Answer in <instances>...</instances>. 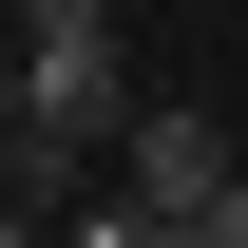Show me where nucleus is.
I'll list each match as a JSON object with an SVG mask.
<instances>
[{"label": "nucleus", "mask_w": 248, "mask_h": 248, "mask_svg": "<svg viewBox=\"0 0 248 248\" xmlns=\"http://www.w3.org/2000/svg\"><path fill=\"white\" fill-rule=\"evenodd\" d=\"M19 134H38V153H115V134H134V77H115V38H19Z\"/></svg>", "instance_id": "obj_1"}, {"label": "nucleus", "mask_w": 248, "mask_h": 248, "mask_svg": "<svg viewBox=\"0 0 248 248\" xmlns=\"http://www.w3.org/2000/svg\"><path fill=\"white\" fill-rule=\"evenodd\" d=\"M115 172L153 191V210H191L210 172H248V134H229V115H134V134H115Z\"/></svg>", "instance_id": "obj_2"}, {"label": "nucleus", "mask_w": 248, "mask_h": 248, "mask_svg": "<svg viewBox=\"0 0 248 248\" xmlns=\"http://www.w3.org/2000/svg\"><path fill=\"white\" fill-rule=\"evenodd\" d=\"M172 229H191V248H248V172H210V191H191Z\"/></svg>", "instance_id": "obj_3"}, {"label": "nucleus", "mask_w": 248, "mask_h": 248, "mask_svg": "<svg viewBox=\"0 0 248 248\" xmlns=\"http://www.w3.org/2000/svg\"><path fill=\"white\" fill-rule=\"evenodd\" d=\"M19 38H115V0H19Z\"/></svg>", "instance_id": "obj_4"}, {"label": "nucleus", "mask_w": 248, "mask_h": 248, "mask_svg": "<svg viewBox=\"0 0 248 248\" xmlns=\"http://www.w3.org/2000/svg\"><path fill=\"white\" fill-rule=\"evenodd\" d=\"M0 248H38V191H19V172H0Z\"/></svg>", "instance_id": "obj_5"}, {"label": "nucleus", "mask_w": 248, "mask_h": 248, "mask_svg": "<svg viewBox=\"0 0 248 248\" xmlns=\"http://www.w3.org/2000/svg\"><path fill=\"white\" fill-rule=\"evenodd\" d=\"M0 172H19V58H0Z\"/></svg>", "instance_id": "obj_6"}, {"label": "nucleus", "mask_w": 248, "mask_h": 248, "mask_svg": "<svg viewBox=\"0 0 248 248\" xmlns=\"http://www.w3.org/2000/svg\"><path fill=\"white\" fill-rule=\"evenodd\" d=\"M229 134H248V115H229Z\"/></svg>", "instance_id": "obj_7"}]
</instances>
